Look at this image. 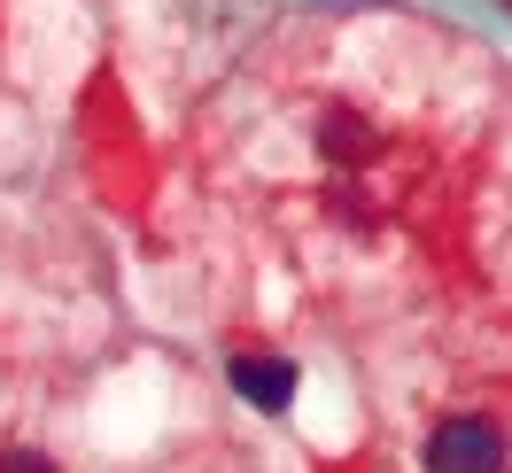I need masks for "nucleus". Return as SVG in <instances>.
Here are the masks:
<instances>
[{"instance_id": "obj_1", "label": "nucleus", "mask_w": 512, "mask_h": 473, "mask_svg": "<svg viewBox=\"0 0 512 473\" xmlns=\"http://www.w3.org/2000/svg\"><path fill=\"white\" fill-rule=\"evenodd\" d=\"M419 473H512V419L489 404H450L419 435Z\"/></svg>"}, {"instance_id": "obj_2", "label": "nucleus", "mask_w": 512, "mask_h": 473, "mask_svg": "<svg viewBox=\"0 0 512 473\" xmlns=\"http://www.w3.org/2000/svg\"><path fill=\"white\" fill-rule=\"evenodd\" d=\"M233 388H241L256 411H288L295 365H288V357H272V349H241V357H233Z\"/></svg>"}, {"instance_id": "obj_3", "label": "nucleus", "mask_w": 512, "mask_h": 473, "mask_svg": "<svg viewBox=\"0 0 512 473\" xmlns=\"http://www.w3.org/2000/svg\"><path fill=\"white\" fill-rule=\"evenodd\" d=\"M319 148H326V163L365 171V163L381 156V132H373V117H357V109H326L319 117Z\"/></svg>"}, {"instance_id": "obj_4", "label": "nucleus", "mask_w": 512, "mask_h": 473, "mask_svg": "<svg viewBox=\"0 0 512 473\" xmlns=\"http://www.w3.org/2000/svg\"><path fill=\"white\" fill-rule=\"evenodd\" d=\"M0 473H55V466H47L39 450H16V458H0Z\"/></svg>"}]
</instances>
